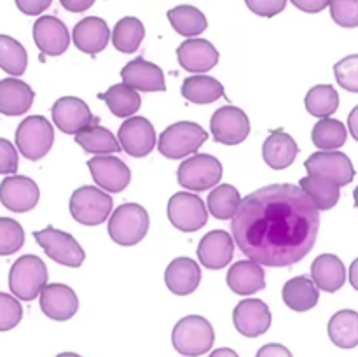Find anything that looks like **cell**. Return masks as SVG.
<instances>
[{
    "label": "cell",
    "mask_w": 358,
    "mask_h": 357,
    "mask_svg": "<svg viewBox=\"0 0 358 357\" xmlns=\"http://www.w3.org/2000/svg\"><path fill=\"white\" fill-rule=\"evenodd\" d=\"M320 210L294 184H271L241 200L231 231L252 261L285 268L306 258L317 241Z\"/></svg>",
    "instance_id": "1"
},
{
    "label": "cell",
    "mask_w": 358,
    "mask_h": 357,
    "mask_svg": "<svg viewBox=\"0 0 358 357\" xmlns=\"http://www.w3.org/2000/svg\"><path fill=\"white\" fill-rule=\"evenodd\" d=\"M215 342L212 324L201 315H187L175 324L171 343L184 357H199L208 352Z\"/></svg>",
    "instance_id": "2"
},
{
    "label": "cell",
    "mask_w": 358,
    "mask_h": 357,
    "mask_svg": "<svg viewBox=\"0 0 358 357\" xmlns=\"http://www.w3.org/2000/svg\"><path fill=\"white\" fill-rule=\"evenodd\" d=\"M48 268L44 261L34 254L21 255L9 272V289L17 300L34 301L48 286Z\"/></svg>",
    "instance_id": "3"
},
{
    "label": "cell",
    "mask_w": 358,
    "mask_h": 357,
    "mask_svg": "<svg viewBox=\"0 0 358 357\" xmlns=\"http://www.w3.org/2000/svg\"><path fill=\"white\" fill-rule=\"evenodd\" d=\"M149 212L138 203H124L117 206L108 220V234L122 247H131L143 240L149 231Z\"/></svg>",
    "instance_id": "4"
},
{
    "label": "cell",
    "mask_w": 358,
    "mask_h": 357,
    "mask_svg": "<svg viewBox=\"0 0 358 357\" xmlns=\"http://www.w3.org/2000/svg\"><path fill=\"white\" fill-rule=\"evenodd\" d=\"M206 139L208 133L198 122H173L161 133L157 149L168 160H180L189 154H194L206 142Z\"/></svg>",
    "instance_id": "5"
},
{
    "label": "cell",
    "mask_w": 358,
    "mask_h": 357,
    "mask_svg": "<svg viewBox=\"0 0 358 357\" xmlns=\"http://www.w3.org/2000/svg\"><path fill=\"white\" fill-rule=\"evenodd\" d=\"M114 200L94 186H83L70 196V214L84 226H96L110 217Z\"/></svg>",
    "instance_id": "6"
},
{
    "label": "cell",
    "mask_w": 358,
    "mask_h": 357,
    "mask_svg": "<svg viewBox=\"0 0 358 357\" xmlns=\"http://www.w3.org/2000/svg\"><path fill=\"white\" fill-rule=\"evenodd\" d=\"M55 130L44 115H28L16 130V147L27 160L38 161L51 150Z\"/></svg>",
    "instance_id": "7"
},
{
    "label": "cell",
    "mask_w": 358,
    "mask_h": 357,
    "mask_svg": "<svg viewBox=\"0 0 358 357\" xmlns=\"http://www.w3.org/2000/svg\"><path fill=\"white\" fill-rule=\"evenodd\" d=\"M222 163L210 154H194L182 161L177 170V181L184 189L206 191L215 188L222 178Z\"/></svg>",
    "instance_id": "8"
},
{
    "label": "cell",
    "mask_w": 358,
    "mask_h": 357,
    "mask_svg": "<svg viewBox=\"0 0 358 357\" xmlns=\"http://www.w3.org/2000/svg\"><path fill=\"white\" fill-rule=\"evenodd\" d=\"M34 238L44 248L45 254L59 265L69 266V268H79L86 259V254H84L79 241L65 231L48 226L45 230L34 231Z\"/></svg>",
    "instance_id": "9"
},
{
    "label": "cell",
    "mask_w": 358,
    "mask_h": 357,
    "mask_svg": "<svg viewBox=\"0 0 358 357\" xmlns=\"http://www.w3.org/2000/svg\"><path fill=\"white\" fill-rule=\"evenodd\" d=\"M168 219L184 233L199 231L208 220V209L194 192H177L168 202Z\"/></svg>",
    "instance_id": "10"
},
{
    "label": "cell",
    "mask_w": 358,
    "mask_h": 357,
    "mask_svg": "<svg viewBox=\"0 0 358 357\" xmlns=\"http://www.w3.org/2000/svg\"><path fill=\"white\" fill-rule=\"evenodd\" d=\"M210 132L215 142L224 146H236L247 140L250 133V119L241 108L226 105L213 112Z\"/></svg>",
    "instance_id": "11"
},
{
    "label": "cell",
    "mask_w": 358,
    "mask_h": 357,
    "mask_svg": "<svg viewBox=\"0 0 358 357\" xmlns=\"http://www.w3.org/2000/svg\"><path fill=\"white\" fill-rule=\"evenodd\" d=\"M304 167L310 175L329 178L339 188L348 186L355 178V167L341 150H318L308 158Z\"/></svg>",
    "instance_id": "12"
},
{
    "label": "cell",
    "mask_w": 358,
    "mask_h": 357,
    "mask_svg": "<svg viewBox=\"0 0 358 357\" xmlns=\"http://www.w3.org/2000/svg\"><path fill=\"white\" fill-rule=\"evenodd\" d=\"M51 114L59 132L66 133V135H77V133L98 125V118H94L86 102L77 97H63L56 100L51 108Z\"/></svg>",
    "instance_id": "13"
},
{
    "label": "cell",
    "mask_w": 358,
    "mask_h": 357,
    "mask_svg": "<svg viewBox=\"0 0 358 357\" xmlns=\"http://www.w3.org/2000/svg\"><path fill=\"white\" fill-rule=\"evenodd\" d=\"M119 144L129 156L145 158L156 147V130L149 119L133 115L119 128Z\"/></svg>",
    "instance_id": "14"
},
{
    "label": "cell",
    "mask_w": 358,
    "mask_h": 357,
    "mask_svg": "<svg viewBox=\"0 0 358 357\" xmlns=\"http://www.w3.org/2000/svg\"><path fill=\"white\" fill-rule=\"evenodd\" d=\"M41 198L37 182L24 175H9L0 182V203L16 214L35 209Z\"/></svg>",
    "instance_id": "15"
},
{
    "label": "cell",
    "mask_w": 358,
    "mask_h": 357,
    "mask_svg": "<svg viewBox=\"0 0 358 357\" xmlns=\"http://www.w3.org/2000/svg\"><path fill=\"white\" fill-rule=\"evenodd\" d=\"M233 322L240 335L247 338H257L264 335L271 326V312L262 300L247 298L240 301L233 310Z\"/></svg>",
    "instance_id": "16"
},
{
    "label": "cell",
    "mask_w": 358,
    "mask_h": 357,
    "mask_svg": "<svg viewBox=\"0 0 358 357\" xmlns=\"http://www.w3.org/2000/svg\"><path fill=\"white\" fill-rule=\"evenodd\" d=\"M87 168L98 188L107 192H121L131 181V172L119 158L94 156L87 161Z\"/></svg>",
    "instance_id": "17"
},
{
    "label": "cell",
    "mask_w": 358,
    "mask_h": 357,
    "mask_svg": "<svg viewBox=\"0 0 358 357\" xmlns=\"http://www.w3.org/2000/svg\"><path fill=\"white\" fill-rule=\"evenodd\" d=\"M41 310L52 321H69L79 310V300L72 287L48 284L41 293Z\"/></svg>",
    "instance_id": "18"
},
{
    "label": "cell",
    "mask_w": 358,
    "mask_h": 357,
    "mask_svg": "<svg viewBox=\"0 0 358 357\" xmlns=\"http://www.w3.org/2000/svg\"><path fill=\"white\" fill-rule=\"evenodd\" d=\"M234 255V238L224 230L208 231L198 245V259L205 268L220 270Z\"/></svg>",
    "instance_id": "19"
},
{
    "label": "cell",
    "mask_w": 358,
    "mask_h": 357,
    "mask_svg": "<svg viewBox=\"0 0 358 357\" xmlns=\"http://www.w3.org/2000/svg\"><path fill=\"white\" fill-rule=\"evenodd\" d=\"M121 77L122 83L135 91H145V93L166 91L163 70L156 63L143 59L142 56L126 63L124 69L121 70Z\"/></svg>",
    "instance_id": "20"
},
{
    "label": "cell",
    "mask_w": 358,
    "mask_h": 357,
    "mask_svg": "<svg viewBox=\"0 0 358 357\" xmlns=\"http://www.w3.org/2000/svg\"><path fill=\"white\" fill-rule=\"evenodd\" d=\"M34 41L42 55L59 56L70 46L69 28L56 16H42L34 23Z\"/></svg>",
    "instance_id": "21"
},
{
    "label": "cell",
    "mask_w": 358,
    "mask_h": 357,
    "mask_svg": "<svg viewBox=\"0 0 358 357\" xmlns=\"http://www.w3.org/2000/svg\"><path fill=\"white\" fill-rule=\"evenodd\" d=\"M177 58L184 70L201 74L208 72L219 63V51L205 38H189L178 46Z\"/></svg>",
    "instance_id": "22"
},
{
    "label": "cell",
    "mask_w": 358,
    "mask_h": 357,
    "mask_svg": "<svg viewBox=\"0 0 358 357\" xmlns=\"http://www.w3.org/2000/svg\"><path fill=\"white\" fill-rule=\"evenodd\" d=\"M164 282L173 294L189 296L198 289L199 282H201V270L194 259L177 258L166 266Z\"/></svg>",
    "instance_id": "23"
},
{
    "label": "cell",
    "mask_w": 358,
    "mask_h": 357,
    "mask_svg": "<svg viewBox=\"0 0 358 357\" xmlns=\"http://www.w3.org/2000/svg\"><path fill=\"white\" fill-rule=\"evenodd\" d=\"M227 286L240 296H250L266 287V273L259 262L252 259L236 261L227 272Z\"/></svg>",
    "instance_id": "24"
},
{
    "label": "cell",
    "mask_w": 358,
    "mask_h": 357,
    "mask_svg": "<svg viewBox=\"0 0 358 357\" xmlns=\"http://www.w3.org/2000/svg\"><path fill=\"white\" fill-rule=\"evenodd\" d=\"M77 49L87 55H98L107 48L110 41V30L101 18L90 16L80 20L72 31Z\"/></svg>",
    "instance_id": "25"
},
{
    "label": "cell",
    "mask_w": 358,
    "mask_h": 357,
    "mask_svg": "<svg viewBox=\"0 0 358 357\" xmlns=\"http://www.w3.org/2000/svg\"><path fill=\"white\" fill-rule=\"evenodd\" d=\"M297 154H299V147H297L296 140L283 130H273L271 135L264 140V146H262V158H264L266 164L275 170L289 168Z\"/></svg>",
    "instance_id": "26"
},
{
    "label": "cell",
    "mask_w": 358,
    "mask_h": 357,
    "mask_svg": "<svg viewBox=\"0 0 358 357\" xmlns=\"http://www.w3.org/2000/svg\"><path fill=\"white\" fill-rule=\"evenodd\" d=\"M35 93L24 80L6 77L0 80V114L21 115L31 107Z\"/></svg>",
    "instance_id": "27"
},
{
    "label": "cell",
    "mask_w": 358,
    "mask_h": 357,
    "mask_svg": "<svg viewBox=\"0 0 358 357\" xmlns=\"http://www.w3.org/2000/svg\"><path fill=\"white\" fill-rule=\"evenodd\" d=\"M311 280L325 293H336L346 282V268L334 254H322L311 265Z\"/></svg>",
    "instance_id": "28"
},
{
    "label": "cell",
    "mask_w": 358,
    "mask_h": 357,
    "mask_svg": "<svg viewBox=\"0 0 358 357\" xmlns=\"http://www.w3.org/2000/svg\"><path fill=\"white\" fill-rule=\"evenodd\" d=\"M282 298L287 307L294 312H308L317 307L320 300L317 284L308 276H294L283 286Z\"/></svg>",
    "instance_id": "29"
},
{
    "label": "cell",
    "mask_w": 358,
    "mask_h": 357,
    "mask_svg": "<svg viewBox=\"0 0 358 357\" xmlns=\"http://www.w3.org/2000/svg\"><path fill=\"white\" fill-rule=\"evenodd\" d=\"M329 338L339 349L358 346V312L339 310L331 317L327 326Z\"/></svg>",
    "instance_id": "30"
},
{
    "label": "cell",
    "mask_w": 358,
    "mask_h": 357,
    "mask_svg": "<svg viewBox=\"0 0 358 357\" xmlns=\"http://www.w3.org/2000/svg\"><path fill=\"white\" fill-rule=\"evenodd\" d=\"M98 98L103 100L108 111L117 118H129L142 107V98H140L138 91L126 86L124 83L114 84L105 93L98 94Z\"/></svg>",
    "instance_id": "31"
},
{
    "label": "cell",
    "mask_w": 358,
    "mask_h": 357,
    "mask_svg": "<svg viewBox=\"0 0 358 357\" xmlns=\"http://www.w3.org/2000/svg\"><path fill=\"white\" fill-rule=\"evenodd\" d=\"M182 97L198 105H208L224 97V86L210 76L187 77L182 84Z\"/></svg>",
    "instance_id": "32"
},
{
    "label": "cell",
    "mask_w": 358,
    "mask_h": 357,
    "mask_svg": "<svg viewBox=\"0 0 358 357\" xmlns=\"http://www.w3.org/2000/svg\"><path fill=\"white\" fill-rule=\"evenodd\" d=\"M299 188L313 200L318 210H329L336 206L341 196V189L338 184L325 177H318V175H308V177L301 178Z\"/></svg>",
    "instance_id": "33"
},
{
    "label": "cell",
    "mask_w": 358,
    "mask_h": 357,
    "mask_svg": "<svg viewBox=\"0 0 358 357\" xmlns=\"http://www.w3.org/2000/svg\"><path fill=\"white\" fill-rule=\"evenodd\" d=\"M168 20L177 34L184 37H194L201 35L208 27L206 16L194 6H177L168 10Z\"/></svg>",
    "instance_id": "34"
},
{
    "label": "cell",
    "mask_w": 358,
    "mask_h": 357,
    "mask_svg": "<svg viewBox=\"0 0 358 357\" xmlns=\"http://www.w3.org/2000/svg\"><path fill=\"white\" fill-rule=\"evenodd\" d=\"M76 142L83 147L86 153L91 154H103V156H110L112 153H119L122 150L119 140L108 132L103 126L96 125L91 128L84 130V132L77 133Z\"/></svg>",
    "instance_id": "35"
},
{
    "label": "cell",
    "mask_w": 358,
    "mask_h": 357,
    "mask_svg": "<svg viewBox=\"0 0 358 357\" xmlns=\"http://www.w3.org/2000/svg\"><path fill=\"white\" fill-rule=\"evenodd\" d=\"M208 212L212 214L215 219L226 220L233 219L236 216L238 209L241 205V196L234 186L231 184H222L217 186L215 189H212V192L208 195Z\"/></svg>",
    "instance_id": "36"
},
{
    "label": "cell",
    "mask_w": 358,
    "mask_h": 357,
    "mask_svg": "<svg viewBox=\"0 0 358 357\" xmlns=\"http://www.w3.org/2000/svg\"><path fill=\"white\" fill-rule=\"evenodd\" d=\"M145 37V27L138 18L126 16L115 23L112 31V44L121 52H135Z\"/></svg>",
    "instance_id": "37"
},
{
    "label": "cell",
    "mask_w": 358,
    "mask_h": 357,
    "mask_svg": "<svg viewBox=\"0 0 358 357\" xmlns=\"http://www.w3.org/2000/svg\"><path fill=\"white\" fill-rule=\"evenodd\" d=\"M304 105H306V111L315 118H331L339 107V93L331 84H318L308 91Z\"/></svg>",
    "instance_id": "38"
},
{
    "label": "cell",
    "mask_w": 358,
    "mask_h": 357,
    "mask_svg": "<svg viewBox=\"0 0 358 357\" xmlns=\"http://www.w3.org/2000/svg\"><path fill=\"white\" fill-rule=\"evenodd\" d=\"M346 139H348V132L339 119H320L311 132V140L322 150L339 149V147L345 146Z\"/></svg>",
    "instance_id": "39"
},
{
    "label": "cell",
    "mask_w": 358,
    "mask_h": 357,
    "mask_svg": "<svg viewBox=\"0 0 358 357\" xmlns=\"http://www.w3.org/2000/svg\"><path fill=\"white\" fill-rule=\"evenodd\" d=\"M28 65V55L23 44L9 35L0 34V69L13 77L23 76Z\"/></svg>",
    "instance_id": "40"
},
{
    "label": "cell",
    "mask_w": 358,
    "mask_h": 357,
    "mask_svg": "<svg viewBox=\"0 0 358 357\" xmlns=\"http://www.w3.org/2000/svg\"><path fill=\"white\" fill-rule=\"evenodd\" d=\"M24 244V231L17 220L0 217V255H10Z\"/></svg>",
    "instance_id": "41"
},
{
    "label": "cell",
    "mask_w": 358,
    "mask_h": 357,
    "mask_svg": "<svg viewBox=\"0 0 358 357\" xmlns=\"http://www.w3.org/2000/svg\"><path fill=\"white\" fill-rule=\"evenodd\" d=\"M334 76L339 86L350 93H358V55H350L334 65Z\"/></svg>",
    "instance_id": "42"
},
{
    "label": "cell",
    "mask_w": 358,
    "mask_h": 357,
    "mask_svg": "<svg viewBox=\"0 0 358 357\" xmlns=\"http://www.w3.org/2000/svg\"><path fill=\"white\" fill-rule=\"evenodd\" d=\"M23 318V307L16 296L0 293V331H10Z\"/></svg>",
    "instance_id": "43"
},
{
    "label": "cell",
    "mask_w": 358,
    "mask_h": 357,
    "mask_svg": "<svg viewBox=\"0 0 358 357\" xmlns=\"http://www.w3.org/2000/svg\"><path fill=\"white\" fill-rule=\"evenodd\" d=\"M331 16L339 27H358V0H332Z\"/></svg>",
    "instance_id": "44"
},
{
    "label": "cell",
    "mask_w": 358,
    "mask_h": 357,
    "mask_svg": "<svg viewBox=\"0 0 358 357\" xmlns=\"http://www.w3.org/2000/svg\"><path fill=\"white\" fill-rule=\"evenodd\" d=\"M17 150L7 139H0V175H14L17 172Z\"/></svg>",
    "instance_id": "45"
},
{
    "label": "cell",
    "mask_w": 358,
    "mask_h": 357,
    "mask_svg": "<svg viewBox=\"0 0 358 357\" xmlns=\"http://www.w3.org/2000/svg\"><path fill=\"white\" fill-rule=\"evenodd\" d=\"M285 0H247V7L252 13L264 18H273L285 9Z\"/></svg>",
    "instance_id": "46"
},
{
    "label": "cell",
    "mask_w": 358,
    "mask_h": 357,
    "mask_svg": "<svg viewBox=\"0 0 358 357\" xmlns=\"http://www.w3.org/2000/svg\"><path fill=\"white\" fill-rule=\"evenodd\" d=\"M16 6L21 13L35 16V14H41L42 10L48 9L51 6V0H16Z\"/></svg>",
    "instance_id": "47"
},
{
    "label": "cell",
    "mask_w": 358,
    "mask_h": 357,
    "mask_svg": "<svg viewBox=\"0 0 358 357\" xmlns=\"http://www.w3.org/2000/svg\"><path fill=\"white\" fill-rule=\"evenodd\" d=\"M255 357H294L292 352L282 343H268L261 346Z\"/></svg>",
    "instance_id": "48"
},
{
    "label": "cell",
    "mask_w": 358,
    "mask_h": 357,
    "mask_svg": "<svg viewBox=\"0 0 358 357\" xmlns=\"http://www.w3.org/2000/svg\"><path fill=\"white\" fill-rule=\"evenodd\" d=\"M294 6L299 7L301 10H306V13H320L322 9L331 6V2L327 0H294Z\"/></svg>",
    "instance_id": "49"
},
{
    "label": "cell",
    "mask_w": 358,
    "mask_h": 357,
    "mask_svg": "<svg viewBox=\"0 0 358 357\" xmlns=\"http://www.w3.org/2000/svg\"><path fill=\"white\" fill-rule=\"evenodd\" d=\"M62 6L65 9L73 10V13H83V10L90 9L93 6V0H86V2H73V0H62Z\"/></svg>",
    "instance_id": "50"
},
{
    "label": "cell",
    "mask_w": 358,
    "mask_h": 357,
    "mask_svg": "<svg viewBox=\"0 0 358 357\" xmlns=\"http://www.w3.org/2000/svg\"><path fill=\"white\" fill-rule=\"evenodd\" d=\"M348 130L350 133H352L353 139L358 142V105H355V108H353L352 112H350L348 115Z\"/></svg>",
    "instance_id": "51"
},
{
    "label": "cell",
    "mask_w": 358,
    "mask_h": 357,
    "mask_svg": "<svg viewBox=\"0 0 358 357\" xmlns=\"http://www.w3.org/2000/svg\"><path fill=\"white\" fill-rule=\"evenodd\" d=\"M348 275H350V284H352V287L355 290H358V258L352 262V266H350Z\"/></svg>",
    "instance_id": "52"
},
{
    "label": "cell",
    "mask_w": 358,
    "mask_h": 357,
    "mask_svg": "<svg viewBox=\"0 0 358 357\" xmlns=\"http://www.w3.org/2000/svg\"><path fill=\"white\" fill-rule=\"evenodd\" d=\"M208 357H240L233 349H217Z\"/></svg>",
    "instance_id": "53"
},
{
    "label": "cell",
    "mask_w": 358,
    "mask_h": 357,
    "mask_svg": "<svg viewBox=\"0 0 358 357\" xmlns=\"http://www.w3.org/2000/svg\"><path fill=\"white\" fill-rule=\"evenodd\" d=\"M56 357H83V356H79V354H73V352H63V354H58Z\"/></svg>",
    "instance_id": "54"
},
{
    "label": "cell",
    "mask_w": 358,
    "mask_h": 357,
    "mask_svg": "<svg viewBox=\"0 0 358 357\" xmlns=\"http://www.w3.org/2000/svg\"><path fill=\"white\" fill-rule=\"evenodd\" d=\"M353 202H355V206L358 209V186L355 188V191H353Z\"/></svg>",
    "instance_id": "55"
}]
</instances>
